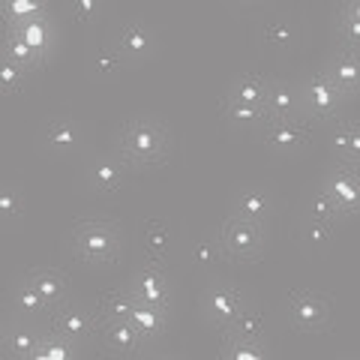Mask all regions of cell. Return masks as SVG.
Segmentation results:
<instances>
[{
	"label": "cell",
	"instance_id": "cell-35",
	"mask_svg": "<svg viewBox=\"0 0 360 360\" xmlns=\"http://www.w3.org/2000/svg\"><path fill=\"white\" fill-rule=\"evenodd\" d=\"M25 82H27V70H21L18 63L4 58V63H0V84H4L6 94H13V96L21 94V90H25Z\"/></svg>",
	"mask_w": 360,
	"mask_h": 360
},
{
	"label": "cell",
	"instance_id": "cell-2",
	"mask_svg": "<svg viewBox=\"0 0 360 360\" xmlns=\"http://www.w3.org/2000/svg\"><path fill=\"white\" fill-rule=\"evenodd\" d=\"M72 252L87 264H108L120 252V229L111 219H82L72 229Z\"/></svg>",
	"mask_w": 360,
	"mask_h": 360
},
{
	"label": "cell",
	"instance_id": "cell-21",
	"mask_svg": "<svg viewBox=\"0 0 360 360\" xmlns=\"http://www.w3.org/2000/svg\"><path fill=\"white\" fill-rule=\"evenodd\" d=\"M39 345H42V336L33 328H25V324L21 328H9L4 336V348L13 360H30L39 352Z\"/></svg>",
	"mask_w": 360,
	"mask_h": 360
},
{
	"label": "cell",
	"instance_id": "cell-29",
	"mask_svg": "<svg viewBox=\"0 0 360 360\" xmlns=\"http://www.w3.org/2000/svg\"><path fill=\"white\" fill-rule=\"evenodd\" d=\"M30 360H75V342H70V340H66V336H60V333L42 336L39 352L33 354Z\"/></svg>",
	"mask_w": 360,
	"mask_h": 360
},
{
	"label": "cell",
	"instance_id": "cell-7",
	"mask_svg": "<svg viewBox=\"0 0 360 360\" xmlns=\"http://www.w3.org/2000/svg\"><path fill=\"white\" fill-rule=\"evenodd\" d=\"M205 312L213 324L219 328H234V321L246 312V300L240 291H234L231 285H222V283H213L205 295Z\"/></svg>",
	"mask_w": 360,
	"mask_h": 360
},
{
	"label": "cell",
	"instance_id": "cell-11",
	"mask_svg": "<svg viewBox=\"0 0 360 360\" xmlns=\"http://www.w3.org/2000/svg\"><path fill=\"white\" fill-rule=\"evenodd\" d=\"M111 45L123 54V60H144L153 51V33L148 25H141V21H129V25H123L117 30V37Z\"/></svg>",
	"mask_w": 360,
	"mask_h": 360
},
{
	"label": "cell",
	"instance_id": "cell-5",
	"mask_svg": "<svg viewBox=\"0 0 360 360\" xmlns=\"http://www.w3.org/2000/svg\"><path fill=\"white\" fill-rule=\"evenodd\" d=\"M288 319L297 330L319 333L330 321V303L328 297L315 295V291H295L288 297Z\"/></svg>",
	"mask_w": 360,
	"mask_h": 360
},
{
	"label": "cell",
	"instance_id": "cell-13",
	"mask_svg": "<svg viewBox=\"0 0 360 360\" xmlns=\"http://www.w3.org/2000/svg\"><path fill=\"white\" fill-rule=\"evenodd\" d=\"M78 141H82V129H78V123L72 117H51L42 127V144L54 153L75 150Z\"/></svg>",
	"mask_w": 360,
	"mask_h": 360
},
{
	"label": "cell",
	"instance_id": "cell-36",
	"mask_svg": "<svg viewBox=\"0 0 360 360\" xmlns=\"http://www.w3.org/2000/svg\"><path fill=\"white\" fill-rule=\"evenodd\" d=\"M336 33H340L342 49L360 51V21H357V18L340 13V21H336Z\"/></svg>",
	"mask_w": 360,
	"mask_h": 360
},
{
	"label": "cell",
	"instance_id": "cell-26",
	"mask_svg": "<svg viewBox=\"0 0 360 360\" xmlns=\"http://www.w3.org/2000/svg\"><path fill=\"white\" fill-rule=\"evenodd\" d=\"M4 15L9 21V27H18V25H27V21H37V18H45L49 9L39 0H9L4 6Z\"/></svg>",
	"mask_w": 360,
	"mask_h": 360
},
{
	"label": "cell",
	"instance_id": "cell-24",
	"mask_svg": "<svg viewBox=\"0 0 360 360\" xmlns=\"http://www.w3.org/2000/svg\"><path fill=\"white\" fill-rule=\"evenodd\" d=\"M9 30L21 33V37H25V39L33 45V49L42 54V60H45V54H49L51 45H54V30H51V25H49V15L37 18V21H27V25H18V27H9Z\"/></svg>",
	"mask_w": 360,
	"mask_h": 360
},
{
	"label": "cell",
	"instance_id": "cell-3",
	"mask_svg": "<svg viewBox=\"0 0 360 360\" xmlns=\"http://www.w3.org/2000/svg\"><path fill=\"white\" fill-rule=\"evenodd\" d=\"M345 99L348 96L330 82L324 70L312 72L307 82H303V87H300V103H303V108H307L315 120H333L342 111Z\"/></svg>",
	"mask_w": 360,
	"mask_h": 360
},
{
	"label": "cell",
	"instance_id": "cell-9",
	"mask_svg": "<svg viewBox=\"0 0 360 360\" xmlns=\"http://www.w3.org/2000/svg\"><path fill=\"white\" fill-rule=\"evenodd\" d=\"M324 72L345 96L360 94V51H352V49L333 51L328 63H324Z\"/></svg>",
	"mask_w": 360,
	"mask_h": 360
},
{
	"label": "cell",
	"instance_id": "cell-17",
	"mask_svg": "<svg viewBox=\"0 0 360 360\" xmlns=\"http://www.w3.org/2000/svg\"><path fill=\"white\" fill-rule=\"evenodd\" d=\"M300 96L295 87H288L283 82H270V90H267V99H264V111L270 120H283V117H297L300 111Z\"/></svg>",
	"mask_w": 360,
	"mask_h": 360
},
{
	"label": "cell",
	"instance_id": "cell-38",
	"mask_svg": "<svg viewBox=\"0 0 360 360\" xmlns=\"http://www.w3.org/2000/svg\"><path fill=\"white\" fill-rule=\"evenodd\" d=\"M219 252H225V250H222V243H219V240H210V238L198 240V243H195V250H193L198 267H213V264H217V258H219Z\"/></svg>",
	"mask_w": 360,
	"mask_h": 360
},
{
	"label": "cell",
	"instance_id": "cell-1",
	"mask_svg": "<svg viewBox=\"0 0 360 360\" xmlns=\"http://www.w3.org/2000/svg\"><path fill=\"white\" fill-rule=\"evenodd\" d=\"M117 150L127 165H160L168 156V132L160 120L135 117L120 129Z\"/></svg>",
	"mask_w": 360,
	"mask_h": 360
},
{
	"label": "cell",
	"instance_id": "cell-20",
	"mask_svg": "<svg viewBox=\"0 0 360 360\" xmlns=\"http://www.w3.org/2000/svg\"><path fill=\"white\" fill-rule=\"evenodd\" d=\"M165 312L168 309H160V307H150V303L135 300V309L129 315V321L135 324V330H139L144 340H156V336L165 333V324H168Z\"/></svg>",
	"mask_w": 360,
	"mask_h": 360
},
{
	"label": "cell",
	"instance_id": "cell-42",
	"mask_svg": "<svg viewBox=\"0 0 360 360\" xmlns=\"http://www.w3.org/2000/svg\"><path fill=\"white\" fill-rule=\"evenodd\" d=\"M342 13L360 21V0H352V4H345V6H342Z\"/></svg>",
	"mask_w": 360,
	"mask_h": 360
},
{
	"label": "cell",
	"instance_id": "cell-8",
	"mask_svg": "<svg viewBox=\"0 0 360 360\" xmlns=\"http://www.w3.org/2000/svg\"><path fill=\"white\" fill-rule=\"evenodd\" d=\"M129 291H132L135 300L150 303V307H160V309H168V300H172V291H168V276L156 264H144L139 274L132 276Z\"/></svg>",
	"mask_w": 360,
	"mask_h": 360
},
{
	"label": "cell",
	"instance_id": "cell-33",
	"mask_svg": "<svg viewBox=\"0 0 360 360\" xmlns=\"http://www.w3.org/2000/svg\"><path fill=\"white\" fill-rule=\"evenodd\" d=\"M123 54L115 49V45H103V49H96L94 54V60H90V66H94V72L96 75H103V78H111V75H117L123 70Z\"/></svg>",
	"mask_w": 360,
	"mask_h": 360
},
{
	"label": "cell",
	"instance_id": "cell-4",
	"mask_svg": "<svg viewBox=\"0 0 360 360\" xmlns=\"http://www.w3.org/2000/svg\"><path fill=\"white\" fill-rule=\"evenodd\" d=\"M219 243H222L225 255L238 258V262H252V258H258V252H262V246H264V225L231 217L222 225Z\"/></svg>",
	"mask_w": 360,
	"mask_h": 360
},
{
	"label": "cell",
	"instance_id": "cell-32",
	"mask_svg": "<svg viewBox=\"0 0 360 360\" xmlns=\"http://www.w3.org/2000/svg\"><path fill=\"white\" fill-rule=\"evenodd\" d=\"M262 39H264L267 49L288 51L291 45H295V27H291L288 21H270V25L262 27Z\"/></svg>",
	"mask_w": 360,
	"mask_h": 360
},
{
	"label": "cell",
	"instance_id": "cell-31",
	"mask_svg": "<svg viewBox=\"0 0 360 360\" xmlns=\"http://www.w3.org/2000/svg\"><path fill=\"white\" fill-rule=\"evenodd\" d=\"M229 336L262 342V336H264V315H262V312H255V309H246L240 319L234 321V328H229Z\"/></svg>",
	"mask_w": 360,
	"mask_h": 360
},
{
	"label": "cell",
	"instance_id": "cell-27",
	"mask_svg": "<svg viewBox=\"0 0 360 360\" xmlns=\"http://www.w3.org/2000/svg\"><path fill=\"white\" fill-rule=\"evenodd\" d=\"M222 360H267V352L255 340H238V336H225Z\"/></svg>",
	"mask_w": 360,
	"mask_h": 360
},
{
	"label": "cell",
	"instance_id": "cell-19",
	"mask_svg": "<svg viewBox=\"0 0 360 360\" xmlns=\"http://www.w3.org/2000/svg\"><path fill=\"white\" fill-rule=\"evenodd\" d=\"M267 210H270V198H267L264 189H258V186L240 189V195L234 198V217H238V219L262 225L264 217H267Z\"/></svg>",
	"mask_w": 360,
	"mask_h": 360
},
{
	"label": "cell",
	"instance_id": "cell-43",
	"mask_svg": "<svg viewBox=\"0 0 360 360\" xmlns=\"http://www.w3.org/2000/svg\"><path fill=\"white\" fill-rule=\"evenodd\" d=\"M156 360H174V357H156Z\"/></svg>",
	"mask_w": 360,
	"mask_h": 360
},
{
	"label": "cell",
	"instance_id": "cell-34",
	"mask_svg": "<svg viewBox=\"0 0 360 360\" xmlns=\"http://www.w3.org/2000/svg\"><path fill=\"white\" fill-rule=\"evenodd\" d=\"M309 219H319V222H336L340 219V210H336L333 198L324 193V189H319L312 198H309Z\"/></svg>",
	"mask_w": 360,
	"mask_h": 360
},
{
	"label": "cell",
	"instance_id": "cell-6",
	"mask_svg": "<svg viewBox=\"0 0 360 360\" xmlns=\"http://www.w3.org/2000/svg\"><path fill=\"white\" fill-rule=\"evenodd\" d=\"M324 193L333 198L340 217H352L360 210V168L340 162L324 180Z\"/></svg>",
	"mask_w": 360,
	"mask_h": 360
},
{
	"label": "cell",
	"instance_id": "cell-41",
	"mask_svg": "<svg viewBox=\"0 0 360 360\" xmlns=\"http://www.w3.org/2000/svg\"><path fill=\"white\" fill-rule=\"evenodd\" d=\"M99 13V4L96 0H78V4H72V15L78 21H87L90 15H96Z\"/></svg>",
	"mask_w": 360,
	"mask_h": 360
},
{
	"label": "cell",
	"instance_id": "cell-39",
	"mask_svg": "<svg viewBox=\"0 0 360 360\" xmlns=\"http://www.w3.org/2000/svg\"><path fill=\"white\" fill-rule=\"evenodd\" d=\"M333 238V225L330 222H319V219H307L303 225V240H309L315 246H324Z\"/></svg>",
	"mask_w": 360,
	"mask_h": 360
},
{
	"label": "cell",
	"instance_id": "cell-30",
	"mask_svg": "<svg viewBox=\"0 0 360 360\" xmlns=\"http://www.w3.org/2000/svg\"><path fill=\"white\" fill-rule=\"evenodd\" d=\"M225 115L234 127H264L270 120L264 105H243V103H229L225 105Z\"/></svg>",
	"mask_w": 360,
	"mask_h": 360
},
{
	"label": "cell",
	"instance_id": "cell-18",
	"mask_svg": "<svg viewBox=\"0 0 360 360\" xmlns=\"http://www.w3.org/2000/svg\"><path fill=\"white\" fill-rule=\"evenodd\" d=\"M270 82H264L258 72H243L240 78H234V84L229 90V103H243V105H264Z\"/></svg>",
	"mask_w": 360,
	"mask_h": 360
},
{
	"label": "cell",
	"instance_id": "cell-37",
	"mask_svg": "<svg viewBox=\"0 0 360 360\" xmlns=\"http://www.w3.org/2000/svg\"><path fill=\"white\" fill-rule=\"evenodd\" d=\"M168 225H162V222H150L148 225V234H144V240H148V250H150V255L153 258H162L165 252H168Z\"/></svg>",
	"mask_w": 360,
	"mask_h": 360
},
{
	"label": "cell",
	"instance_id": "cell-14",
	"mask_svg": "<svg viewBox=\"0 0 360 360\" xmlns=\"http://www.w3.org/2000/svg\"><path fill=\"white\" fill-rule=\"evenodd\" d=\"M103 342L115 354H135L144 342V336L135 330L132 321H103Z\"/></svg>",
	"mask_w": 360,
	"mask_h": 360
},
{
	"label": "cell",
	"instance_id": "cell-40",
	"mask_svg": "<svg viewBox=\"0 0 360 360\" xmlns=\"http://www.w3.org/2000/svg\"><path fill=\"white\" fill-rule=\"evenodd\" d=\"M21 207H25V205H21V195L15 193L13 186H6L4 193H0V217H4V219H15L21 213Z\"/></svg>",
	"mask_w": 360,
	"mask_h": 360
},
{
	"label": "cell",
	"instance_id": "cell-25",
	"mask_svg": "<svg viewBox=\"0 0 360 360\" xmlns=\"http://www.w3.org/2000/svg\"><path fill=\"white\" fill-rule=\"evenodd\" d=\"M135 309V297L132 291H108V295L103 297V312H99V319L103 321H129V315Z\"/></svg>",
	"mask_w": 360,
	"mask_h": 360
},
{
	"label": "cell",
	"instance_id": "cell-15",
	"mask_svg": "<svg viewBox=\"0 0 360 360\" xmlns=\"http://www.w3.org/2000/svg\"><path fill=\"white\" fill-rule=\"evenodd\" d=\"M127 162L123 160H111V156H105V160H96L90 162L87 168V184L96 189V193H115V189H120L123 177H127Z\"/></svg>",
	"mask_w": 360,
	"mask_h": 360
},
{
	"label": "cell",
	"instance_id": "cell-16",
	"mask_svg": "<svg viewBox=\"0 0 360 360\" xmlns=\"http://www.w3.org/2000/svg\"><path fill=\"white\" fill-rule=\"evenodd\" d=\"M27 283L39 291V297L45 303H49V312H54L58 307H63V303H66V283H63V276L58 274V270H51V267L30 270Z\"/></svg>",
	"mask_w": 360,
	"mask_h": 360
},
{
	"label": "cell",
	"instance_id": "cell-22",
	"mask_svg": "<svg viewBox=\"0 0 360 360\" xmlns=\"http://www.w3.org/2000/svg\"><path fill=\"white\" fill-rule=\"evenodd\" d=\"M4 58L6 60H13V63H18L21 70H37V66L42 63V54L33 49V45L21 37V33H15V30H6V39H4Z\"/></svg>",
	"mask_w": 360,
	"mask_h": 360
},
{
	"label": "cell",
	"instance_id": "cell-12",
	"mask_svg": "<svg viewBox=\"0 0 360 360\" xmlns=\"http://www.w3.org/2000/svg\"><path fill=\"white\" fill-rule=\"evenodd\" d=\"M54 321V333L66 336L70 342H82L90 336V330H94V319H90V312L75 307V303H63V307L54 309L51 315Z\"/></svg>",
	"mask_w": 360,
	"mask_h": 360
},
{
	"label": "cell",
	"instance_id": "cell-28",
	"mask_svg": "<svg viewBox=\"0 0 360 360\" xmlns=\"http://www.w3.org/2000/svg\"><path fill=\"white\" fill-rule=\"evenodd\" d=\"M13 307H15V312L27 315V319H37V315H42L45 309H49V303L39 297V291L33 288L30 283H21L13 291Z\"/></svg>",
	"mask_w": 360,
	"mask_h": 360
},
{
	"label": "cell",
	"instance_id": "cell-23",
	"mask_svg": "<svg viewBox=\"0 0 360 360\" xmlns=\"http://www.w3.org/2000/svg\"><path fill=\"white\" fill-rule=\"evenodd\" d=\"M333 148L342 162L360 168V123H340L333 132Z\"/></svg>",
	"mask_w": 360,
	"mask_h": 360
},
{
	"label": "cell",
	"instance_id": "cell-10",
	"mask_svg": "<svg viewBox=\"0 0 360 360\" xmlns=\"http://www.w3.org/2000/svg\"><path fill=\"white\" fill-rule=\"evenodd\" d=\"M264 139L279 153H295L307 141V123L300 117H283V120H267L264 123Z\"/></svg>",
	"mask_w": 360,
	"mask_h": 360
}]
</instances>
